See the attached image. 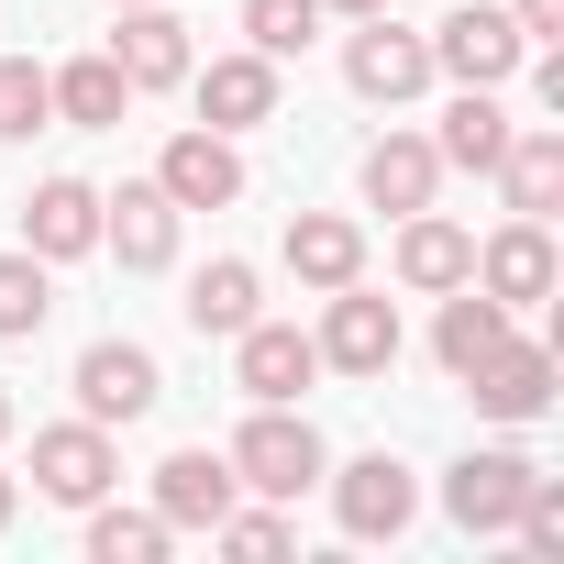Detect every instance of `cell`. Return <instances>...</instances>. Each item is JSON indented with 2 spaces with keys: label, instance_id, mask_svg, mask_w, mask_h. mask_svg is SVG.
Wrapping results in <instances>:
<instances>
[{
  "label": "cell",
  "instance_id": "1f68e13d",
  "mask_svg": "<svg viewBox=\"0 0 564 564\" xmlns=\"http://www.w3.org/2000/svg\"><path fill=\"white\" fill-rule=\"evenodd\" d=\"M322 12H355V23H366V12H399V0H322Z\"/></svg>",
  "mask_w": 564,
  "mask_h": 564
},
{
  "label": "cell",
  "instance_id": "ba28073f",
  "mask_svg": "<svg viewBox=\"0 0 564 564\" xmlns=\"http://www.w3.org/2000/svg\"><path fill=\"white\" fill-rule=\"evenodd\" d=\"M553 276H564V265H553V232H542V221H520V210H509V221L476 243V289H487L498 311H531V300H553Z\"/></svg>",
  "mask_w": 564,
  "mask_h": 564
},
{
  "label": "cell",
  "instance_id": "ac0fdd59",
  "mask_svg": "<svg viewBox=\"0 0 564 564\" xmlns=\"http://www.w3.org/2000/svg\"><path fill=\"white\" fill-rule=\"evenodd\" d=\"M498 344H509V311H498V300L476 289V276H465V289H443V322H432V366H443V377L465 388V377H476V366H487Z\"/></svg>",
  "mask_w": 564,
  "mask_h": 564
},
{
  "label": "cell",
  "instance_id": "5b68a950",
  "mask_svg": "<svg viewBox=\"0 0 564 564\" xmlns=\"http://www.w3.org/2000/svg\"><path fill=\"white\" fill-rule=\"evenodd\" d=\"M311 344H322L333 377H388L399 366V300H377L366 276H355V289H333V311H322Z\"/></svg>",
  "mask_w": 564,
  "mask_h": 564
},
{
  "label": "cell",
  "instance_id": "603a6c76",
  "mask_svg": "<svg viewBox=\"0 0 564 564\" xmlns=\"http://www.w3.org/2000/svg\"><path fill=\"white\" fill-rule=\"evenodd\" d=\"M177 311H188V333H199V344H210V333L232 344V333L265 311V276H254L243 254H221V265H199V276H188V300H177Z\"/></svg>",
  "mask_w": 564,
  "mask_h": 564
},
{
  "label": "cell",
  "instance_id": "44dd1931",
  "mask_svg": "<svg viewBox=\"0 0 564 564\" xmlns=\"http://www.w3.org/2000/svg\"><path fill=\"white\" fill-rule=\"evenodd\" d=\"M111 67H122L133 89H177V78H188V23L155 12V0H133L122 34H111Z\"/></svg>",
  "mask_w": 564,
  "mask_h": 564
},
{
  "label": "cell",
  "instance_id": "9a60e30c",
  "mask_svg": "<svg viewBox=\"0 0 564 564\" xmlns=\"http://www.w3.org/2000/svg\"><path fill=\"white\" fill-rule=\"evenodd\" d=\"M100 243L133 265V276H155V265H177V199L144 177V188H122V199H100Z\"/></svg>",
  "mask_w": 564,
  "mask_h": 564
},
{
  "label": "cell",
  "instance_id": "4dcf8cb0",
  "mask_svg": "<svg viewBox=\"0 0 564 564\" xmlns=\"http://www.w3.org/2000/svg\"><path fill=\"white\" fill-rule=\"evenodd\" d=\"M509 23H520V45H553L564 34V0H509Z\"/></svg>",
  "mask_w": 564,
  "mask_h": 564
},
{
  "label": "cell",
  "instance_id": "d6986e66",
  "mask_svg": "<svg viewBox=\"0 0 564 564\" xmlns=\"http://www.w3.org/2000/svg\"><path fill=\"white\" fill-rule=\"evenodd\" d=\"M23 243H34L45 265L89 254V243H100V188H89V177H45V188L23 199Z\"/></svg>",
  "mask_w": 564,
  "mask_h": 564
},
{
  "label": "cell",
  "instance_id": "484cf974",
  "mask_svg": "<svg viewBox=\"0 0 564 564\" xmlns=\"http://www.w3.org/2000/svg\"><path fill=\"white\" fill-rule=\"evenodd\" d=\"M243 45L276 56V67L311 56V45H322V0H243Z\"/></svg>",
  "mask_w": 564,
  "mask_h": 564
},
{
  "label": "cell",
  "instance_id": "9c48e42d",
  "mask_svg": "<svg viewBox=\"0 0 564 564\" xmlns=\"http://www.w3.org/2000/svg\"><path fill=\"white\" fill-rule=\"evenodd\" d=\"M311 377H322V344H311L300 322H265V311H254V322L232 333V388H243V399H300Z\"/></svg>",
  "mask_w": 564,
  "mask_h": 564
},
{
  "label": "cell",
  "instance_id": "f1b7e54d",
  "mask_svg": "<svg viewBox=\"0 0 564 564\" xmlns=\"http://www.w3.org/2000/svg\"><path fill=\"white\" fill-rule=\"evenodd\" d=\"M210 542H221V553H243V564H276V553L300 542V520H289V498H265V509H243V498H232Z\"/></svg>",
  "mask_w": 564,
  "mask_h": 564
},
{
  "label": "cell",
  "instance_id": "83f0119b",
  "mask_svg": "<svg viewBox=\"0 0 564 564\" xmlns=\"http://www.w3.org/2000/svg\"><path fill=\"white\" fill-rule=\"evenodd\" d=\"M166 542H177V531H166L155 509H100V498H89V564H155Z\"/></svg>",
  "mask_w": 564,
  "mask_h": 564
},
{
  "label": "cell",
  "instance_id": "cb8c5ba5",
  "mask_svg": "<svg viewBox=\"0 0 564 564\" xmlns=\"http://www.w3.org/2000/svg\"><path fill=\"white\" fill-rule=\"evenodd\" d=\"M45 89H56V122H78V133H122V111H133V78H122L111 56H78V67H56Z\"/></svg>",
  "mask_w": 564,
  "mask_h": 564
},
{
  "label": "cell",
  "instance_id": "836d02e7",
  "mask_svg": "<svg viewBox=\"0 0 564 564\" xmlns=\"http://www.w3.org/2000/svg\"><path fill=\"white\" fill-rule=\"evenodd\" d=\"M0 443H12V388H0Z\"/></svg>",
  "mask_w": 564,
  "mask_h": 564
},
{
  "label": "cell",
  "instance_id": "2e32d148",
  "mask_svg": "<svg viewBox=\"0 0 564 564\" xmlns=\"http://www.w3.org/2000/svg\"><path fill=\"white\" fill-rule=\"evenodd\" d=\"M465 399H476L487 421H542V410H553V355L509 333V344H498V355L465 377Z\"/></svg>",
  "mask_w": 564,
  "mask_h": 564
},
{
  "label": "cell",
  "instance_id": "5bb4252c",
  "mask_svg": "<svg viewBox=\"0 0 564 564\" xmlns=\"http://www.w3.org/2000/svg\"><path fill=\"white\" fill-rule=\"evenodd\" d=\"M232 498H243V487H232V465H221L210 443H188V454L155 465V520H166V531H221Z\"/></svg>",
  "mask_w": 564,
  "mask_h": 564
},
{
  "label": "cell",
  "instance_id": "30bf717a",
  "mask_svg": "<svg viewBox=\"0 0 564 564\" xmlns=\"http://www.w3.org/2000/svg\"><path fill=\"white\" fill-rule=\"evenodd\" d=\"M155 188H166L177 210H232V199H243V155H232V133L188 122V133L155 155Z\"/></svg>",
  "mask_w": 564,
  "mask_h": 564
},
{
  "label": "cell",
  "instance_id": "e0dca14e",
  "mask_svg": "<svg viewBox=\"0 0 564 564\" xmlns=\"http://www.w3.org/2000/svg\"><path fill=\"white\" fill-rule=\"evenodd\" d=\"M465 276H476V232L443 221V210H410V221H399V289L443 300V289H465Z\"/></svg>",
  "mask_w": 564,
  "mask_h": 564
},
{
  "label": "cell",
  "instance_id": "d4e9b609",
  "mask_svg": "<svg viewBox=\"0 0 564 564\" xmlns=\"http://www.w3.org/2000/svg\"><path fill=\"white\" fill-rule=\"evenodd\" d=\"M432 155H443V166H465V177H487V166L509 155V111H498V89H465V100L443 111Z\"/></svg>",
  "mask_w": 564,
  "mask_h": 564
},
{
  "label": "cell",
  "instance_id": "3957f363",
  "mask_svg": "<svg viewBox=\"0 0 564 564\" xmlns=\"http://www.w3.org/2000/svg\"><path fill=\"white\" fill-rule=\"evenodd\" d=\"M333 487V520H344V542H399L410 520H421V476L399 465V454H355L344 476H322Z\"/></svg>",
  "mask_w": 564,
  "mask_h": 564
},
{
  "label": "cell",
  "instance_id": "7a4b0ae2",
  "mask_svg": "<svg viewBox=\"0 0 564 564\" xmlns=\"http://www.w3.org/2000/svg\"><path fill=\"white\" fill-rule=\"evenodd\" d=\"M421 45H432V78H454V89H509V78L531 67L520 23H509V12H487V0L443 12V34H421Z\"/></svg>",
  "mask_w": 564,
  "mask_h": 564
},
{
  "label": "cell",
  "instance_id": "d6a6232c",
  "mask_svg": "<svg viewBox=\"0 0 564 564\" xmlns=\"http://www.w3.org/2000/svg\"><path fill=\"white\" fill-rule=\"evenodd\" d=\"M12 509H23V487H12V476H0V531H12Z\"/></svg>",
  "mask_w": 564,
  "mask_h": 564
},
{
  "label": "cell",
  "instance_id": "ffe728a7",
  "mask_svg": "<svg viewBox=\"0 0 564 564\" xmlns=\"http://www.w3.org/2000/svg\"><path fill=\"white\" fill-rule=\"evenodd\" d=\"M289 276H300V289H355V276H366V232L344 221V210H300L289 221Z\"/></svg>",
  "mask_w": 564,
  "mask_h": 564
},
{
  "label": "cell",
  "instance_id": "6da1fadb",
  "mask_svg": "<svg viewBox=\"0 0 564 564\" xmlns=\"http://www.w3.org/2000/svg\"><path fill=\"white\" fill-rule=\"evenodd\" d=\"M221 465H232V487H254V498H300V487L333 476V454H322V432L300 421V399H254V421L221 443Z\"/></svg>",
  "mask_w": 564,
  "mask_h": 564
},
{
  "label": "cell",
  "instance_id": "277c9868",
  "mask_svg": "<svg viewBox=\"0 0 564 564\" xmlns=\"http://www.w3.org/2000/svg\"><path fill=\"white\" fill-rule=\"evenodd\" d=\"M531 454H509V443H487V454H465L454 476H443V509H454V531H476V542H509V520H520V498H531Z\"/></svg>",
  "mask_w": 564,
  "mask_h": 564
},
{
  "label": "cell",
  "instance_id": "52a82bcc",
  "mask_svg": "<svg viewBox=\"0 0 564 564\" xmlns=\"http://www.w3.org/2000/svg\"><path fill=\"white\" fill-rule=\"evenodd\" d=\"M34 487H45L56 509H89V498H111V487H122V454H111V432H100V421H56V432H34Z\"/></svg>",
  "mask_w": 564,
  "mask_h": 564
},
{
  "label": "cell",
  "instance_id": "7c38bea8",
  "mask_svg": "<svg viewBox=\"0 0 564 564\" xmlns=\"http://www.w3.org/2000/svg\"><path fill=\"white\" fill-rule=\"evenodd\" d=\"M188 89H199V122L210 133H254V122H276V56H210V67H188Z\"/></svg>",
  "mask_w": 564,
  "mask_h": 564
},
{
  "label": "cell",
  "instance_id": "e575fe53",
  "mask_svg": "<svg viewBox=\"0 0 564 564\" xmlns=\"http://www.w3.org/2000/svg\"><path fill=\"white\" fill-rule=\"evenodd\" d=\"M122 12H133V0H122Z\"/></svg>",
  "mask_w": 564,
  "mask_h": 564
},
{
  "label": "cell",
  "instance_id": "4316f807",
  "mask_svg": "<svg viewBox=\"0 0 564 564\" xmlns=\"http://www.w3.org/2000/svg\"><path fill=\"white\" fill-rule=\"evenodd\" d=\"M45 311H56V289H45V254H34V243H12V254H0V344L45 333Z\"/></svg>",
  "mask_w": 564,
  "mask_h": 564
},
{
  "label": "cell",
  "instance_id": "8fae6325",
  "mask_svg": "<svg viewBox=\"0 0 564 564\" xmlns=\"http://www.w3.org/2000/svg\"><path fill=\"white\" fill-rule=\"evenodd\" d=\"M344 78H355V100H421L432 89V45L399 34L388 12H366V34L344 45Z\"/></svg>",
  "mask_w": 564,
  "mask_h": 564
},
{
  "label": "cell",
  "instance_id": "8992f818",
  "mask_svg": "<svg viewBox=\"0 0 564 564\" xmlns=\"http://www.w3.org/2000/svg\"><path fill=\"white\" fill-rule=\"evenodd\" d=\"M155 399H166V377H155V355H144V344H122V333H111V344H89V355H78V421L122 432V421H144Z\"/></svg>",
  "mask_w": 564,
  "mask_h": 564
},
{
  "label": "cell",
  "instance_id": "4fadbf2b",
  "mask_svg": "<svg viewBox=\"0 0 564 564\" xmlns=\"http://www.w3.org/2000/svg\"><path fill=\"white\" fill-rule=\"evenodd\" d=\"M355 188H366V210H432V188H443V155H432V133H377L366 144V166H355Z\"/></svg>",
  "mask_w": 564,
  "mask_h": 564
},
{
  "label": "cell",
  "instance_id": "7402d4cb",
  "mask_svg": "<svg viewBox=\"0 0 564 564\" xmlns=\"http://www.w3.org/2000/svg\"><path fill=\"white\" fill-rule=\"evenodd\" d=\"M487 177L509 188V210H520V221H542V210L564 199V133H553V122H509V155H498Z\"/></svg>",
  "mask_w": 564,
  "mask_h": 564
},
{
  "label": "cell",
  "instance_id": "f546056e",
  "mask_svg": "<svg viewBox=\"0 0 564 564\" xmlns=\"http://www.w3.org/2000/svg\"><path fill=\"white\" fill-rule=\"evenodd\" d=\"M56 122V89H45V67L34 56H0V133H12V144H34Z\"/></svg>",
  "mask_w": 564,
  "mask_h": 564
}]
</instances>
